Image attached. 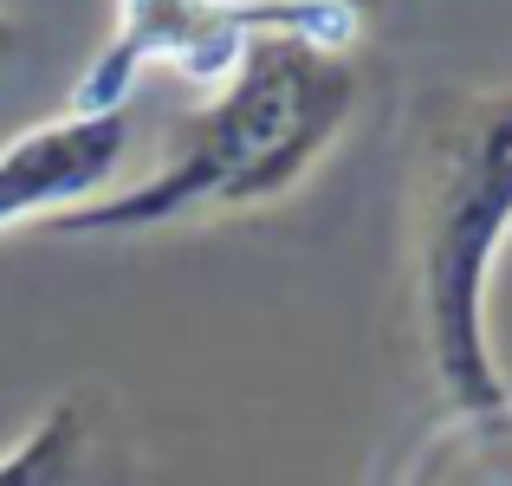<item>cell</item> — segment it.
Here are the masks:
<instances>
[{
  "instance_id": "cell-1",
  "label": "cell",
  "mask_w": 512,
  "mask_h": 486,
  "mask_svg": "<svg viewBox=\"0 0 512 486\" xmlns=\"http://www.w3.org/2000/svg\"><path fill=\"white\" fill-rule=\"evenodd\" d=\"M357 111V65L312 39H260L240 72L169 143L163 169L111 201L72 214L65 234H156L182 221L247 214L286 201Z\"/></svg>"
},
{
  "instance_id": "cell-2",
  "label": "cell",
  "mask_w": 512,
  "mask_h": 486,
  "mask_svg": "<svg viewBox=\"0 0 512 486\" xmlns=\"http://www.w3.org/2000/svg\"><path fill=\"white\" fill-rule=\"evenodd\" d=\"M512 234V91L474 98L448 117L422 169V221H415V305L422 344L441 389L461 409L487 415L506 402L493 363L487 292L493 260Z\"/></svg>"
},
{
  "instance_id": "cell-3",
  "label": "cell",
  "mask_w": 512,
  "mask_h": 486,
  "mask_svg": "<svg viewBox=\"0 0 512 486\" xmlns=\"http://www.w3.org/2000/svg\"><path fill=\"white\" fill-rule=\"evenodd\" d=\"M357 26V13L318 7V0H117V26L72 85V104L78 111L130 104V91L156 65L195 85H227L260 39H312L344 52Z\"/></svg>"
},
{
  "instance_id": "cell-4",
  "label": "cell",
  "mask_w": 512,
  "mask_h": 486,
  "mask_svg": "<svg viewBox=\"0 0 512 486\" xmlns=\"http://www.w3.org/2000/svg\"><path fill=\"white\" fill-rule=\"evenodd\" d=\"M130 143H137L130 104H111V111L65 104L59 117L7 137L0 143V234L65 227L72 214L111 201L130 169Z\"/></svg>"
},
{
  "instance_id": "cell-5",
  "label": "cell",
  "mask_w": 512,
  "mask_h": 486,
  "mask_svg": "<svg viewBox=\"0 0 512 486\" xmlns=\"http://www.w3.org/2000/svg\"><path fill=\"white\" fill-rule=\"evenodd\" d=\"M0 486H117V461L85 396H59L13 448H0Z\"/></svg>"
},
{
  "instance_id": "cell-6",
  "label": "cell",
  "mask_w": 512,
  "mask_h": 486,
  "mask_svg": "<svg viewBox=\"0 0 512 486\" xmlns=\"http://www.w3.org/2000/svg\"><path fill=\"white\" fill-rule=\"evenodd\" d=\"M20 46H26V26L13 20L7 7H0V65H7V59H13V52H20Z\"/></svg>"
},
{
  "instance_id": "cell-7",
  "label": "cell",
  "mask_w": 512,
  "mask_h": 486,
  "mask_svg": "<svg viewBox=\"0 0 512 486\" xmlns=\"http://www.w3.org/2000/svg\"><path fill=\"white\" fill-rule=\"evenodd\" d=\"M318 7H338V13H357V20H363V13H370L376 0H318Z\"/></svg>"
}]
</instances>
